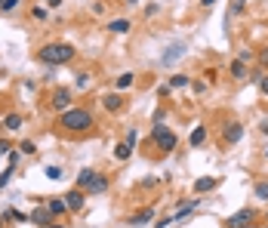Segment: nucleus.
<instances>
[{"label": "nucleus", "mask_w": 268, "mask_h": 228, "mask_svg": "<svg viewBox=\"0 0 268 228\" xmlns=\"http://www.w3.org/2000/svg\"><path fill=\"white\" fill-rule=\"evenodd\" d=\"M130 154H133V145L130 142H120L118 148H114V157H118V161H126Z\"/></svg>", "instance_id": "obj_17"}, {"label": "nucleus", "mask_w": 268, "mask_h": 228, "mask_svg": "<svg viewBox=\"0 0 268 228\" xmlns=\"http://www.w3.org/2000/svg\"><path fill=\"white\" fill-rule=\"evenodd\" d=\"M259 133H265V136H268V120H262V123H259Z\"/></svg>", "instance_id": "obj_33"}, {"label": "nucleus", "mask_w": 268, "mask_h": 228, "mask_svg": "<svg viewBox=\"0 0 268 228\" xmlns=\"http://www.w3.org/2000/svg\"><path fill=\"white\" fill-rule=\"evenodd\" d=\"M256 84H259V93H262V96L268 99V74H262V77H259Z\"/></svg>", "instance_id": "obj_27"}, {"label": "nucleus", "mask_w": 268, "mask_h": 228, "mask_svg": "<svg viewBox=\"0 0 268 228\" xmlns=\"http://www.w3.org/2000/svg\"><path fill=\"white\" fill-rule=\"evenodd\" d=\"M133 81H136L133 71H123V74L118 77V89H130V86H133Z\"/></svg>", "instance_id": "obj_20"}, {"label": "nucleus", "mask_w": 268, "mask_h": 228, "mask_svg": "<svg viewBox=\"0 0 268 228\" xmlns=\"http://www.w3.org/2000/svg\"><path fill=\"white\" fill-rule=\"evenodd\" d=\"M216 185H219V179L204 176V179H197V182H194V191H197V195H207V191H213Z\"/></svg>", "instance_id": "obj_11"}, {"label": "nucleus", "mask_w": 268, "mask_h": 228, "mask_svg": "<svg viewBox=\"0 0 268 228\" xmlns=\"http://www.w3.org/2000/svg\"><path fill=\"white\" fill-rule=\"evenodd\" d=\"M191 89H194V93H204L207 84H204V81H191Z\"/></svg>", "instance_id": "obj_31"}, {"label": "nucleus", "mask_w": 268, "mask_h": 228, "mask_svg": "<svg viewBox=\"0 0 268 228\" xmlns=\"http://www.w3.org/2000/svg\"><path fill=\"white\" fill-rule=\"evenodd\" d=\"M179 56H182V47L176 43V47H170V53H164V65H170L173 59H179Z\"/></svg>", "instance_id": "obj_22"}, {"label": "nucleus", "mask_w": 268, "mask_h": 228, "mask_svg": "<svg viewBox=\"0 0 268 228\" xmlns=\"http://www.w3.org/2000/svg\"><path fill=\"white\" fill-rule=\"evenodd\" d=\"M0 154H9V142L6 139H0Z\"/></svg>", "instance_id": "obj_32"}, {"label": "nucleus", "mask_w": 268, "mask_h": 228, "mask_svg": "<svg viewBox=\"0 0 268 228\" xmlns=\"http://www.w3.org/2000/svg\"><path fill=\"white\" fill-rule=\"evenodd\" d=\"M188 142H191V148H201V145L207 142V127H204V123H201V127H194V130H191Z\"/></svg>", "instance_id": "obj_12"}, {"label": "nucleus", "mask_w": 268, "mask_h": 228, "mask_svg": "<svg viewBox=\"0 0 268 228\" xmlns=\"http://www.w3.org/2000/svg\"><path fill=\"white\" fill-rule=\"evenodd\" d=\"M213 3H216V0H201V6H207V9H209V6H213Z\"/></svg>", "instance_id": "obj_34"}, {"label": "nucleus", "mask_w": 268, "mask_h": 228, "mask_svg": "<svg viewBox=\"0 0 268 228\" xmlns=\"http://www.w3.org/2000/svg\"><path fill=\"white\" fill-rule=\"evenodd\" d=\"M0 6H3V0H0Z\"/></svg>", "instance_id": "obj_42"}, {"label": "nucleus", "mask_w": 268, "mask_h": 228, "mask_svg": "<svg viewBox=\"0 0 268 228\" xmlns=\"http://www.w3.org/2000/svg\"><path fill=\"white\" fill-rule=\"evenodd\" d=\"M53 108H59V111H65V108H71V89H56L53 93Z\"/></svg>", "instance_id": "obj_8"}, {"label": "nucleus", "mask_w": 268, "mask_h": 228, "mask_svg": "<svg viewBox=\"0 0 268 228\" xmlns=\"http://www.w3.org/2000/svg\"><path fill=\"white\" fill-rule=\"evenodd\" d=\"M243 9H247V0H235V3H231V16H240Z\"/></svg>", "instance_id": "obj_25"}, {"label": "nucleus", "mask_w": 268, "mask_h": 228, "mask_svg": "<svg viewBox=\"0 0 268 228\" xmlns=\"http://www.w3.org/2000/svg\"><path fill=\"white\" fill-rule=\"evenodd\" d=\"M253 219H256V210L243 207V210H238L235 216H228V219H225V225H228V228H243V225H250Z\"/></svg>", "instance_id": "obj_4"}, {"label": "nucleus", "mask_w": 268, "mask_h": 228, "mask_svg": "<svg viewBox=\"0 0 268 228\" xmlns=\"http://www.w3.org/2000/svg\"><path fill=\"white\" fill-rule=\"evenodd\" d=\"M3 219H6V213H0V228H3Z\"/></svg>", "instance_id": "obj_36"}, {"label": "nucleus", "mask_w": 268, "mask_h": 228, "mask_svg": "<svg viewBox=\"0 0 268 228\" xmlns=\"http://www.w3.org/2000/svg\"><path fill=\"white\" fill-rule=\"evenodd\" d=\"M265 219H268V210H265Z\"/></svg>", "instance_id": "obj_41"}, {"label": "nucleus", "mask_w": 268, "mask_h": 228, "mask_svg": "<svg viewBox=\"0 0 268 228\" xmlns=\"http://www.w3.org/2000/svg\"><path fill=\"white\" fill-rule=\"evenodd\" d=\"M92 111H87V108H65L62 114H59V127L65 130V133H87V130H92Z\"/></svg>", "instance_id": "obj_1"}, {"label": "nucleus", "mask_w": 268, "mask_h": 228, "mask_svg": "<svg viewBox=\"0 0 268 228\" xmlns=\"http://www.w3.org/2000/svg\"><path fill=\"white\" fill-rule=\"evenodd\" d=\"M87 191H89V195H102V191H108V179L96 173V179L89 182V188H87Z\"/></svg>", "instance_id": "obj_13"}, {"label": "nucleus", "mask_w": 268, "mask_h": 228, "mask_svg": "<svg viewBox=\"0 0 268 228\" xmlns=\"http://www.w3.org/2000/svg\"><path fill=\"white\" fill-rule=\"evenodd\" d=\"M19 0H3V6H0V13H9V9H16Z\"/></svg>", "instance_id": "obj_29"}, {"label": "nucleus", "mask_w": 268, "mask_h": 228, "mask_svg": "<svg viewBox=\"0 0 268 228\" xmlns=\"http://www.w3.org/2000/svg\"><path fill=\"white\" fill-rule=\"evenodd\" d=\"M71 59H74L71 43H46L40 50V62H46V65H68Z\"/></svg>", "instance_id": "obj_2"}, {"label": "nucleus", "mask_w": 268, "mask_h": 228, "mask_svg": "<svg viewBox=\"0 0 268 228\" xmlns=\"http://www.w3.org/2000/svg\"><path fill=\"white\" fill-rule=\"evenodd\" d=\"M19 151H22V154H37V145H34L31 139H25V142L19 145Z\"/></svg>", "instance_id": "obj_23"}, {"label": "nucleus", "mask_w": 268, "mask_h": 228, "mask_svg": "<svg viewBox=\"0 0 268 228\" xmlns=\"http://www.w3.org/2000/svg\"><path fill=\"white\" fill-rule=\"evenodd\" d=\"M256 198L268 200V182H256Z\"/></svg>", "instance_id": "obj_24"}, {"label": "nucleus", "mask_w": 268, "mask_h": 228, "mask_svg": "<svg viewBox=\"0 0 268 228\" xmlns=\"http://www.w3.org/2000/svg\"><path fill=\"white\" fill-rule=\"evenodd\" d=\"M3 127L6 130H19L22 127V114H6V117H3Z\"/></svg>", "instance_id": "obj_18"}, {"label": "nucleus", "mask_w": 268, "mask_h": 228, "mask_svg": "<svg viewBox=\"0 0 268 228\" xmlns=\"http://www.w3.org/2000/svg\"><path fill=\"white\" fill-rule=\"evenodd\" d=\"M256 59H259V65H262L265 71H268V47H262V50H259V56H256Z\"/></svg>", "instance_id": "obj_28"}, {"label": "nucleus", "mask_w": 268, "mask_h": 228, "mask_svg": "<svg viewBox=\"0 0 268 228\" xmlns=\"http://www.w3.org/2000/svg\"><path fill=\"white\" fill-rule=\"evenodd\" d=\"M240 139H243V123H238V120H231V123H228V127L222 130V142H225V145H238Z\"/></svg>", "instance_id": "obj_5"}, {"label": "nucleus", "mask_w": 268, "mask_h": 228, "mask_svg": "<svg viewBox=\"0 0 268 228\" xmlns=\"http://www.w3.org/2000/svg\"><path fill=\"white\" fill-rule=\"evenodd\" d=\"M265 228H268V225H265Z\"/></svg>", "instance_id": "obj_43"}, {"label": "nucleus", "mask_w": 268, "mask_h": 228, "mask_svg": "<svg viewBox=\"0 0 268 228\" xmlns=\"http://www.w3.org/2000/svg\"><path fill=\"white\" fill-rule=\"evenodd\" d=\"M228 71H231V77H235V81H243V77H247V62L235 59V62L228 65Z\"/></svg>", "instance_id": "obj_14"}, {"label": "nucleus", "mask_w": 268, "mask_h": 228, "mask_svg": "<svg viewBox=\"0 0 268 228\" xmlns=\"http://www.w3.org/2000/svg\"><path fill=\"white\" fill-rule=\"evenodd\" d=\"M46 207H50V213H53V216H62V213L68 210V207H65V200H59V198H53L50 203H46Z\"/></svg>", "instance_id": "obj_19"}, {"label": "nucleus", "mask_w": 268, "mask_h": 228, "mask_svg": "<svg viewBox=\"0 0 268 228\" xmlns=\"http://www.w3.org/2000/svg\"><path fill=\"white\" fill-rule=\"evenodd\" d=\"M9 216H13V219H16V222H31V219H28V216H25V213H19V210H9Z\"/></svg>", "instance_id": "obj_30"}, {"label": "nucleus", "mask_w": 268, "mask_h": 228, "mask_svg": "<svg viewBox=\"0 0 268 228\" xmlns=\"http://www.w3.org/2000/svg\"><path fill=\"white\" fill-rule=\"evenodd\" d=\"M151 219H154V210L148 207V210H139V213L133 216V219H130V225H148Z\"/></svg>", "instance_id": "obj_15"}, {"label": "nucleus", "mask_w": 268, "mask_h": 228, "mask_svg": "<svg viewBox=\"0 0 268 228\" xmlns=\"http://www.w3.org/2000/svg\"><path fill=\"white\" fill-rule=\"evenodd\" d=\"M243 228H256V225H253V222H250V225H243Z\"/></svg>", "instance_id": "obj_38"}, {"label": "nucleus", "mask_w": 268, "mask_h": 228, "mask_svg": "<svg viewBox=\"0 0 268 228\" xmlns=\"http://www.w3.org/2000/svg\"><path fill=\"white\" fill-rule=\"evenodd\" d=\"M188 84H191L188 74H176V77L170 81V89H182V86H188Z\"/></svg>", "instance_id": "obj_21"}, {"label": "nucleus", "mask_w": 268, "mask_h": 228, "mask_svg": "<svg viewBox=\"0 0 268 228\" xmlns=\"http://www.w3.org/2000/svg\"><path fill=\"white\" fill-rule=\"evenodd\" d=\"M92 179H96V170H84V173L77 176V188H84V191H87Z\"/></svg>", "instance_id": "obj_16"}, {"label": "nucleus", "mask_w": 268, "mask_h": 228, "mask_svg": "<svg viewBox=\"0 0 268 228\" xmlns=\"http://www.w3.org/2000/svg\"><path fill=\"white\" fill-rule=\"evenodd\" d=\"M46 3H50V6H59V3H62V0H46Z\"/></svg>", "instance_id": "obj_35"}, {"label": "nucleus", "mask_w": 268, "mask_h": 228, "mask_svg": "<svg viewBox=\"0 0 268 228\" xmlns=\"http://www.w3.org/2000/svg\"><path fill=\"white\" fill-rule=\"evenodd\" d=\"M28 219L34 222V225H40V228H46L53 222V213H50V207H37V210H31V216Z\"/></svg>", "instance_id": "obj_7"}, {"label": "nucleus", "mask_w": 268, "mask_h": 228, "mask_svg": "<svg viewBox=\"0 0 268 228\" xmlns=\"http://www.w3.org/2000/svg\"><path fill=\"white\" fill-rule=\"evenodd\" d=\"M126 3H139V0H126Z\"/></svg>", "instance_id": "obj_39"}, {"label": "nucleus", "mask_w": 268, "mask_h": 228, "mask_svg": "<svg viewBox=\"0 0 268 228\" xmlns=\"http://www.w3.org/2000/svg\"><path fill=\"white\" fill-rule=\"evenodd\" d=\"M43 173H46V179H62V170L59 167H46Z\"/></svg>", "instance_id": "obj_26"}, {"label": "nucleus", "mask_w": 268, "mask_h": 228, "mask_svg": "<svg viewBox=\"0 0 268 228\" xmlns=\"http://www.w3.org/2000/svg\"><path fill=\"white\" fill-rule=\"evenodd\" d=\"M46 228H65V225H53V222H50V225H46Z\"/></svg>", "instance_id": "obj_37"}, {"label": "nucleus", "mask_w": 268, "mask_h": 228, "mask_svg": "<svg viewBox=\"0 0 268 228\" xmlns=\"http://www.w3.org/2000/svg\"><path fill=\"white\" fill-rule=\"evenodd\" d=\"M84 198H87V191H84V188H71V191L65 195V207L71 210V213L84 210Z\"/></svg>", "instance_id": "obj_6"}, {"label": "nucleus", "mask_w": 268, "mask_h": 228, "mask_svg": "<svg viewBox=\"0 0 268 228\" xmlns=\"http://www.w3.org/2000/svg\"><path fill=\"white\" fill-rule=\"evenodd\" d=\"M130 28H133L130 19H111V22H108V31H111V34H130Z\"/></svg>", "instance_id": "obj_10"}, {"label": "nucleus", "mask_w": 268, "mask_h": 228, "mask_svg": "<svg viewBox=\"0 0 268 228\" xmlns=\"http://www.w3.org/2000/svg\"><path fill=\"white\" fill-rule=\"evenodd\" d=\"M151 139H154V145L160 148L164 154H170L173 148L179 145V139H176V133H173L170 127H164V123H154V130H151Z\"/></svg>", "instance_id": "obj_3"}, {"label": "nucleus", "mask_w": 268, "mask_h": 228, "mask_svg": "<svg viewBox=\"0 0 268 228\" xmlns=\"http://www.w3.org/2000/svg\"><path fill=\"white\" fill-rule=\"evenodd\" d=\"M102 105H105V111L118 114V111L123 108V96H120V93H108V96H102Z\"/></svg>", "instance_id": "obj_9"}, {"label": "nucleus", "mask_w": 268, "mask_h": 228, "mask_svg": "<svg viewBox=\"0 0 268 228\" xmlns=\"http://www.w3.org/2000/svg\"><path fill=\"white\" fill-rule=\"evenodd\" d=\"M265 157H268V148H265Z\"/></svg>", "instance_id": "obj_40"}]
</instances>
